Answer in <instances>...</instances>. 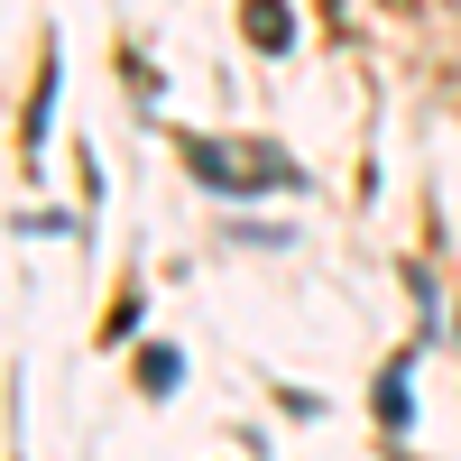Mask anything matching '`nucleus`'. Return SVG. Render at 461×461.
Listing matches in <instances>:
<instances>
[{"label": "nucleus", "instance_id": "nucleus-1", "mask_svg": "<svg viewBox=\"0 0 461 461\" xmlns=\"http://www.w3.org/2000/svg\"><path fill=\"white\" fill-rule=\"evenodd\" d=\"M185 158L203 167V185H221V194H240V185H295L286 158H230L221 139H185Z\"/></svg>", "mask_w": 461, "mask_h": 461}, {"label": "nucleus", "instance_id": "nucleus-2", "mask_svg": "<svg viewBox=\"0 0 461 461\" xmlns=\"http://www.w3.org/2000/svg\"><path fill=\"white\" fill-rule=\"evenodd\" d=\"M249 28H258V47H286V10H277V0H258Z\"/></svg>", "mask_w": 461, "mask_h": 461}, {"label": "nucleus", "instance_id": "nucleus-3", "mask_svg": "<svg viewBox=\"0 0 461 461\" xmlns=\"http://www.w3.org/2000/svg\"><path fill=\"white\" fill-rule=\"evenodd\" d=\"M378 415H388V425H406V369H388V388H378Z\"/></svg>", "mask_w": 461, "mask_h": 461}]
</instances>
